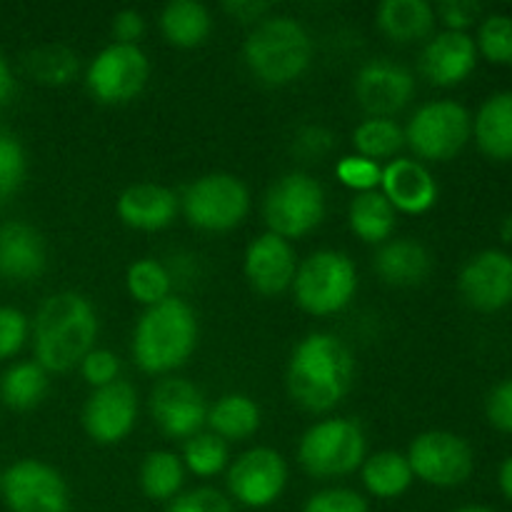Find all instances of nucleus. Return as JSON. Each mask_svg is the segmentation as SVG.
Here are the masks:
<instances>
[{
    "label": "nucleus",
    "mask_w": 512,
    "mask_h": 512,
    "mask_svg": "<svg viewBox=\"0 0 512 512\" xmlns=\"http://www.w3.org/2000/svg\"><path fill=\"white\" fill-rule=\"evenodd\" d=\"M355 360L333 333H310L295 345L288 363V393L308 413H328L348 395Z\"/></svg>",
    "instance_id": "nucleus-1"
},
{
    "label": "nucleus",
    "mask_w": 512,
    "mask_h": 512,
    "mask_svg": "<svg viewBox=\"0 0 512 512\" xmlns=\"http://www.w3.org/2000/svg\"><path fill=\"white\" fill-rule=\"evenodd\" d=\"M98 338V318L85 295L63 290L43 300L35 313V363L45 373H68L83 363Z\"/></svg>",
    "instance_id": "nucleus-2"
},
{
    "label": "nucleus",
    "mask_w": 512,
    "mask_h": 512,
    "mask_svg": "<svg viewBox=\"0 0 512 512\" xmlns=\"http://www.w3.org/2000/svg\"><path fill=\"white\" fill-rule=\"evenodd\" d=\"M198 345V320L185 300L170 295L163 303L145 308L133 333V358L150 375L173 373L188 363Z\"/></svg>",
    "instance_id": "nucleus-3"
},
{
    "label": "nucleus",
    "mask_w": 512,
    "mask_h": 512,
    "mask_svg": "<svg viewBox=\"0 0 512 512\" xmlns=\"http://www.w3.org/2000/svg\"><path fill=\"white\" fill-rule=\"evenodd\" d=\"M243 58L260 83L280 88L298 80L310 68L313 38L290 15H268L250 30Z\"/></svg>",
    "instance_id": "nucleus-4"
},
{
    "label": "nucleus",
    "mask_w": 512,
    "mask_h": 512,
    "mask_svg": "<svg viewBox=\"0 0 512 512\" xmlns=\"http://www.w3.org/2000/svg\"><path fill=\"white\" fill-rule=\"evenodd\" d=\"M295 300L310 315H335L348 308L358 290L353 260L340 250H318L295 270Z\"/></svg>",
    "instance_id": "nucleus-5"
},
{
    "label": "nucleus",
    "mask_w": 512,
    "mask_h": 512,
    "mask_svg": "<svg viewBox=\"0 0 512 512\" xmlns=\"http://www.w3.org/2000/svg\"><path fill=\"white\" fill-rule=\"evenodd\" d=\"M365 433L355 420L328 418L300 438L298 460L313 478H343L365 463Z\"/></svg>",
    "instance_id": "nucleus-6"
},
{
    "label": "nucleus",
    "mask_w": 512,
    "mask_h": 512,
    "mask_svg": "<svg viewBox=\"0 0 512 512\" xmlns=\"http://www.w3.org/2000/svg\"><path fill=\"white\" fill-rule=\"evenodd\" d=\"M265 223L268 233L278 235L283 240L303 238L313 233L325 218V190L313 175L285 173L283 178L270 185L263 203Z\"/></svg>",
    "instance_id": "nucleus-7"
},
{
    "label": "nucleus",
    "mask_w": 512,
    "mask_h": 512,
    "mask_svg": "<svg viewBox=\"0 0 512 512\" xmlns=\"http://www.w3.org/2000/svg\"><path fill=\"white\" fill-rule=\"evenodd\" d=\"M180 208L190 225L210 233L238 228L250 210V193L230 173H208L188 185L180 195Z\"/></svg>",
    "instance_id": "nucleus-8"
},
{
    "label": "nucleus",
    "mask_w": 512,
    "mask_h": 512,
    "mask_svg": "<svg viewBox=\"0 0 512 512\" xmlns=\"http://www.w3.org/2000/svg\"><path fill=\"white\" fill-rule=\"evenodd\" d=\"M405 133V143L415 150L418 158L453 160L468 145L473 135V115L455 100H433L415 110Z\"/></svg>",
    "instance_id": "nucleus-9"
},
{
    "label": "nucleus",
    "mask_w": 512,
    "mask_h": 512,
    "mask_svg": "<svg viewBox=\"0 0 512 512\" xmlns=\"http://www.w3.org/2000/svg\"><path fill=\"white\" fill-rule=\"evenodd\" d=\"M150 78V60L140 45L110 43L88 65L85 83L90 95L103 105L130 103L143 93Z\"/></svg>",
    "instance_id": "nucleus-10"
},
{
    "label": "nucleus",
    "mask_w": 512,
    "mask_h": 512,
    "mask_svg": "<svg viewBox=\"0 0 512 512\" xmlns=\"http://www.w3.org/2000/svg\"><path fill=\"white\" fill-rule=\"evenodd\" d=\"M405 458L415 478L435 488H458L475 470V455L468 440L448 430L420 433L410 443Z\"/></svg>",
    "instance_id": "nucleus-11"
},
{
    "label": "nucleus",
    "mask_w": 512,
    "mask_h": 512,
    "mask_svg": "<svg viewBox=\"0 0 512 512\" xmlns=\"http://www.w3.org/2000/svg\"><path fill=\"white\" fill-rule=\"evenodd\" d=\"M0 495L10 512H70V490L63 475L33 458L18 460L5 470Z\"/></svg>",
    "instance_id": "nucleus-12"
},
{
    "label": "nucleus",
    "mask_w": 512,
    "mask_h": 512,
    "mask_svg": "<svg viewBox=\"0 0 512 512\" xmlns=\"http://www.w3.org/2000/svg\"><path fill=\"white\" fill-rule=\"evenodd\" d=\"M288 485V465L273 448L245 450L228 470V493L245 508L263 510L280 500Z\"/></svg>",
    "instance_id": "nucleus-13"
},
{
    "label": "nucleus",
    "mask_w": 512,
    "mask_h": 512,
    "mask_svg": "<svg viewBox=\"0 0 512 512\" xmlns=\"http://www.w3.org/2000/svg\"><path fill=\"white\" fill-rule=\"evenodd\" d=\"M138 420V393L125 380L90 393L83 408V428L98 445H115L130 435Z\"/></svg>",
    "instance_id": "nucleus-14"
},
{
    "label": "nucleus",
    "mask_w": 512,
    "mask_h": 512,
    "mask_svg": "<svg viewBox=\"0 0 512 512\" xmlns=\"http://www.w3.org/2000/svg\"><path fill=\"white\" fill-rule=\"evenodd\" d=\"M415 95V78L393 60H370L355 75V98L370 118H393Z\"/></svg>",
    "instance_id": "nucleus-15"
},
{
    "label": "nucleus",
    "mask_w": 512,
    "mask_h": 512,
    "mask_svg": "<svg viewBox=\"0 0 512 512\" xmlns=\"http://www.w3.org/2000/svg\"><path fill=\"white\" fill-rule=\"evenodd\" d=\"M465 303L483 313H498L512 303V255L483 250L463 265L458 278Z\"/></svg>",
    "instance_id": "nucleus-16"
},
{
    "label": "nucleus",
    "mask_w": 512,
    "mask_h": 512,
    "mask_svg": "<svg viewBox=\"0 0 512 512\" xmlns=\"http://www.w3.org/2000/svg\"><path fill=\"white\" fill-rule=\"evenodd\" d=\"M150 415L168 438L190 440L208 418L203 393L183 378H165L150 393Z\"/></svg>",
    "instance_id": "nucleus-17"
},
{
    "label": "nucleus",
    "mask_w": 512,
    "mask_h": 512,
    "mask_svg": "<svg viewBox=\"0 0 512 512\" xmlns=\"http://www.w3.org/2000/svg\"><path fill=\"white\" fill-rule=\"evenodd\" d=\"M245 278L258 293L280 295L295 280V253L288 240L273 233H263L245 250Z\"/></svg>",
    "instance_id": "nucleus-18"
},
{
    "label": "nucleus",
    "mask_w": 512,
    "mask_h": 512,
    "mask_svg": "<svg viewBox=\"0 0 512 512\" xmlns=\"http://www.w3.org/2000/svg\"><path fill=\"white\" fill-rule=\"evenodd\" d=\"M380 193L400 213L423 215L438 200V183L420 160H390L380 173Z\"/></svg>",
    "instance_id": "nucleus-19"
},
{
    "label": "nucleus",
    "mask_w": 512,
    "mask_h": 512,
    "mask_svg": "<svg viewBox=\"0 0 512 512\" xmlns=\"http://www.w3.org/2000/svg\"><path fill=\"white\" fill-rule=\"evenodd\" d=\"M478 65V48L468 33L443 30L433 35L420 53V70L425 78L440 88L463 83Z\"/></svg>",
    "instance_id": "nucleus-20"
},
{
    "label": "nucleus",
    "mask_w": 512,
    "mask_h": 512,
    "mask_svg": "<svg viewBox=\"0 0 512 512\" xmlns=\"http://www.w3.org/2000/svg\"><path fill=\"white\" fill-rule=\"evenodd\" d=\"M48 253L43 235L28 223H0V278L10 283H28L43 275Z\"/></svg>",
    "instance_id": "nucleus-21"
},
{
    "label": "nucleus",
    "mask_w": 512,
    "mask_h": 512,
    "mask_svg": "<svg viewBox=\"0 0 512 512\" xmlns=\"http://www.w3.org/2000/svg\"><path fill=\"white\" fill-rule=\"evenodd\" d=\"M180 208V198L170 188L158 183H135L118 198V215L128 228L155 230L168 228Z\"/></svg>",
    "instance_id": "nucleus-22"
},
{
    "label": "nucleus",
    "mask_w": 512,
    "mask_h": 512,
    "mask_svg": "<svg viewBox=\"0 0 512 512\" xmlns=\"http://www.w3.org/2000/svg\"><path fill=\"white\" fill-rule=\"evenodd\" d=\"M375 270L388 285L413 288L428 278L430 270H433V258L415 240H390L375 255Z\"/></svg>",
    "instance_id": "nucleus-23"
},
{
    "label": "nucleus",
    "mask_w": 512,
    "mask_h": 512,
    "mask_svg": "<svg viewBox=\"0 0 512 512\" xmlns=\"http://www.w3.org/2000/svg\"><path fill=\"white\" fill-rule=\"evenodd\" d=\"M478 148L493 160H512V90L495 93L480 105L473 120Z\"/></svg>",
    "instance_id": "nucleus-24"
},
{
    "label": "nucleus",
    "mask_w": 512,
    "mask_h": 512,
    "mask_svg": "<svg viewBox=\"0 0 512 512\" xmlns=\"http://www.w3.org/2000/svg\"><path fill=\"white\" fill-rule=\"evenodd\" d=\"M378 28L395 43H415L433 33L435 8L428 0H383L378 5Z\"/></svg>",
    "instance_id": "nucleus-25"
},
{
    "label": "nucleus",
    "mask_w": 512,
    "mask_h": 512,
    "mask_svg": "<svg viewBox=\"0 0 512 512\" xmlns=\"http://www.w3.org/2000/svg\"><path fill=\"white\" fill-rule=\"evenodd\" d=\"M213 18L208 8L195 0H170L160 13V30L175 48H198L208 40Z\"/></svg>",
    "instance_id": "nucleus-26"
},
{
    "label": "nucleus",
    "mask_w": 512,
    "mask_h": 512,
    "mask_svg": "<svg viewBox=\"0 0 512 512\" xmlns=\"http://www.w3.org/2000/svg\"><path fill=\"white\" fill-rule=\"evenodd\" d=\"M205 423L210 425V433L228 440H245L258 433L260 428V408L250 395L228 393L215 400L213 408H208Z\"/></svg>",
    "instance_id": "nucleus-27"
},
{
    "label": "nucleus",
    "mask_w": 512,
    "mask_h": 512,
    "mask_svg": "<svg viewBox=\"0 0 512 512\" xmlns=\"http://www.w3.org/2000/svg\"><path fill=\"white\" fill-rule=\"evenodd\" d=\"M360 468H363L365 490L380 500L400 498L408 493L415 480L408 458L395 450H380V453L370 455Z\"/></svg>",
    "instance_id": "nucleus-28"
},
{
    "label": "nucleus",
    "mask_w": 512,
    "mask_h": 512,
    "mask_svg": "<svg viewBox=\"0 0 512 512\" xmlns=\"http://www.w3.org/2000/svg\"><path fill=\"white\" fill-rule=\"evenodd\" d=\"M348 223L363 243H385L395 230V208L380 190L358 193L348 208Z\"/></svg>",
    "instance_id": "nucleus-29"
},
{
    "label": "nucleus",
    "mask_w": 512,
    "mask_h": 512,
    "mask_svg": "<svg viewBox=\"0 0 512 512\" xmlns=\"http://www.w3.org/2000/svg\"><path fill=\"white\" fill-rule=\"evenodd\" d=\"M48 395V373L35 360H23L5 370L0 378V400L10 410H33Z\"/></svg>",
    "instance_id": "nucleus-30"
},
{
    "label": "nucleus",
    "mask_w": 512,
    "mask_h": 512,
    "mask_svg": "<svg viewBox=\"0 0 512 512\" xmlns=\"http://www.w3.org/2000/svg\"><path fill=\"white\" fill-rule=\"evenodd\" d=\"M185 483V465L170 450H153L140 465V488L155 503H173Z\"/></svg>",
    "instance_id": "nucleus-31"
},
{
    "label": "nucleus",
    "mask_w": 512,
    "mask_h": 512,
    "mask_svg": "<svg viewBox=\"0 0 512 512\" xmlns=\"http://www.w3.org/2000/svg\"><path fill=\"white\" fill-rule=\"evenodd\" d=\"M25 73L40 85L60 88L78 75V55L60 43H45L30 50L23 58Z\"/></svg>",
    "instance_id": "nucleus-32"
},
{
    "label": "nucleus",
    "mask_w": 512,
    "mask_h": 512,
    "mask_svg": "<svg viewBox=\"0 0 512 512\" xmlns=\"http://www.w3.org/2000/svg\"><path fill=\"white\" fill-rule=\"evenodd\" d=\"M125 285H128L130 298L138 300L145 308H153V305L163 303L170 298V290H173V275L165 268L163 263H158L155 258H140L125 273Z\"/></svg>",
    "instance_id": "nucleus-33"
},
{
    "label": "nucleus",
    "mask_w": 512,
    "mask_h": 512,
    "mask_svg": "<svg viewBox=\"0 0 512 512\" xmlns=\"http://www.w3.org/2000/svg\"><path fill=\"white\" fill-rule=\"evenodd\" d=\"M405 145V133L393 118H368L353 130L355 155H363L368 160L393 158Z\"/></svg>",
    "instance_id": "nucleus-34"
},
{
    "label": "nucleus",
    "mask_w": 512,
    "mask_h": 512,
    "mask_svg": "<svg viewBox=\"0 0 512 512\" xmlns=\"http://www.w3.org/2000/svg\"><path fill=\"white\" fill-rule=\"evenodd\" d=\"M180 460L198 478H213V475L223 473L225 465H228V443L213 433H198L185 440L183 458Z\"/></svg>",
    "instance_id": "nucleus-35"
},
{
    "label": "nucleus",
    "mask_w": 512,
    "mask_h": 512,
    "mask_svg": "<svg viewBox=\"0 0 512 512\" xmlns=\"http://www.w3.org/2000/svg\"><path fill=\"white\" fill-rule=\"evenodd\" d=\"M28 158L18 135L0 125V205L8 203L23 188Z\"/></svg>",
    "instance_id": "nucleus-36"
},
{
    "label": "nucleus",
    "mask_w": 512,
    "mask_h": 512,
    "mask_svg": "<svg viewBox=\"0 0 512 512\" xmlns=\"http://www.w3.org/2000/svg\"><path fill=\"white\" fill-rule=\"evenodd\" d=\"M475 48L493 65H512V18L493 13L480 23Z\"/></svg>",
    "instance_id": "nucleus-37"
},
{
    "label": "nucleus",
    "mask_w": 512,
    "mask_h": 512,
    "mask_svg": "<svg viewBox=\"0 0 512 512\" xmlns=\"http://www.w3.org/2000/svg\"><path fill=\"white\" fill-rule=\"evenodd\" d=\"M380 173H383V168L375 160L363 158V155H345L335 165V178L355 193H370V190L378 188Z\"/></svg>",
    "instance_id": "nucleus-38"
},
{
    "label": "nucleus",
    "mask_w": 512,
    "mask_h": 512,
    "mask_svg": "<svg viewBox=\"0 0 512 512\" xmlns=\"http://www.w3.org/2000/svg\"><path fill=\"white\" fill-rule=\"evenodd\" d=\"M303 512H370L368 500L350 488H328L310 495Z\"/></svg>",
    "instance_id": "nucleus-39"
},
{
    "label": "nucleus",
    "mask_w": 512,
    "mask_h": 512,
    "mask_svg": "<svg viewBox=\"0 0 512 512\" xmlns=\"http://www.w3.org/2000/svg\"><path fill=\"white\" fill-rule=\"evenodd\" d=\"M28 340V318L18 308L0 305V360L20 353Z\"/></svg>",
    "instance_id": "nucleus-40"
},
{
    "label": "nucleus",
    "mask_w": 512,
    "mask_h": 512,
    "mask_svg": "<svg viewBox=\"0 0 512 512\" xmlns=\"http://www.w3.org/2000/svg\"><path fill=\"white\" fill-rule=\"evenodd\" d=\"M80 373H83L85 383L93 385V390L105 388V385L115 383L120 375V360L118 355L110 353L105 348H93L80 363Z\"/></svg>",
    "instance_id": "nucleus-41"
},
{
    "label": "nucleus",
    "mask_w": 512,
    "mask_h": 512,
    "mask_svg": "<svg viewBox=\"0 0 512 512\" xmlns=\"http://www.w3.org/2000/svg\"><path fill=\"white\" fill-rule=\"evenodd\" d=\"M168 512H235L233 500L215 488H195L178 495L168 505Z\"/></svg>",
    "instance_id": "nucleus-42"
},
{
    "label": "nucleus",
    "mask_w": 512,
    "mask_h": 512,
    "mask_svg": "<svg viewBox=\"0 0 512 512\" xmlns=\"http://www.w3.org/2000/svg\"><path fill=\"white\" fill-rule=\"evenodd\" d=\"M333 145L335 138L328 128H323V125H303L293 138V153L313 163V160L325 158L333 150Z\"/></svg>",
    "instance_id": "nucleus-43"
},
{
    "label": "nucleus",
    "mask_w": 512,
    "mask_h": 512,
    "mask_svg": "<svg viewBox=\"0 0 512 512\" xmlns=\"http://www.w3.org/2000/svg\"><path fill=\"white\" fill-rule=\"evenodd\" d=\"M480 15H483V5L475 0H443L435 5V18H440V23L455 33H465L470 25L478 23Z\"/></svg>",
    "instance_id": "nucleus-44"
},
{
    "label": "nucleus",
    "mask_w": 512,
    "mask_h": 512,
    "mask_svg": "<svg viewBox=\"0 0 512 512\" xmlns=\"http://www.w3.org/2000/svg\"><path fill=\"white\" fill-rule=\"evenodd\" d=\"M485 413H488L493 428L512 435V378L495 385L493 393L488 395V403H485Z\"/></svg>",
    "instance_id": "nucleus-45"
},
{
    "label": "nucleus",
    "mask_w": 512,
    "mask_h": 512,
    "mask_svg": "<svg viewBox=\"0 0 512 512\" xmlns=\"http://www.w3.org/2000/svg\"><path fill=\"white\" fill-rule=\"evenodd\" d=\"M110 33H113L115 43L138 45V40L145 35L143 13L135 8H125L120 13H115L113 23H110Z\"/></svg>",
    "instance_id": "nucleus-46"
},
{
    "label": "nucleus",
    "mask_w": 512,
    "mask_h": 512,
    "mask_svg": "<svg viewBox=\"0 0 512 512\" xmlns=\"http://www.w3.org/2000/svg\"><path fill=\"white\" fill-rule=\"evenodd\" d=\"M223 10L243 25H258L260 20L268 18L273 10V3H263V0H228L223 3Z\"/></svg>",
    "instance_id": "nucleus-47"
},
{
    "label": "nucleus",
    "mask_w": 512,
    "mask_h": 512,
    "mask_svg": "<svg viewBox=\"0 0 512 512\" xmlns=\"http://www.w3.org/2000/svg\"><path fill=\"white\" fill-rule=\"evenodd\" d=\"M15 93V78H13V70L10 65L5 63V58L0 55V105L8 103Z\"/></svg>",
    "instance_id": "nucleus-48"
},
{
    "label": "nucleus",
    "mask_w": 512,
    "mask_h": 512,
    "mask_svg": "<svg viewBox=\"0 0 512 512\" xmlns=\"http://www.w3.org/2000/svg\"><path fill=\"white\" fill-rule=\"evenodd\" d=\"M498 483H500V490H503L505 498L512 503V455L508 460H505L503 465H500V473H498Z\"/></svg>",
    "instance_id": "nucleus-49"
},
{
    "label": "nucleus",
    "mask_w": 512,
    "mask_h": 512,
    "mask_svg": "<svg viewBox=\"0 0 512 512\" xmlns=\"http://www.w3.org/2000/svg\"><path fill=\"white\" fill-rule=\"evenodd\" d=\"M503 240L505 243H512V215L503 220Z\"/></svg>",
    "instance_id": "nucleus-50"
},
{
    "label": "nucleus",
    "mask_w": 512,
    "mask_h": 512,
    "mask_svg": "<svg viewBox=\"0 0 512 512\" xmlns=\"http://www.w3.org/2000/svg\"><path fill=\"white\" fill-rule=\"evenodd\" d=\"M458 512H495V510L485 508V505H468V508H460Z\"/></svg>",
    "instance_id": "nucleus-51"
},
{
    "label": "nucleus",
    "mask_w": 512,
    "mask_h": 512,
    "mask_svg": "<svg viewBox=\"0 0 512 512\" xmlns=\"http://www.w3.org/2000/svg\"><path fill=\"white\" fill-rule=\"evenodd\" d=\"M0 485H3V470H0Z\"/></svg>",
    "instance_id": "nucleus-52"
}]
</instances>
